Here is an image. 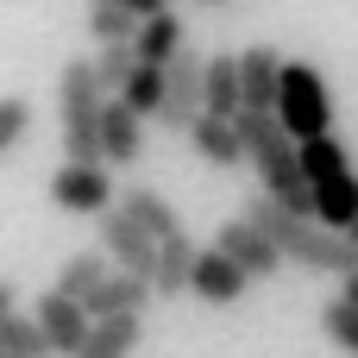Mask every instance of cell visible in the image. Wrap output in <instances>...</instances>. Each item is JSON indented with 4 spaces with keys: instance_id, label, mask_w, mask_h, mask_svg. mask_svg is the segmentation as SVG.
Returning <instances> with one entry per match:
<instances>
[{
    "instance_id": "obj_1",
    "label": "cell",
    "mask_w": 358,
    "mask_h": 358,
    "mask_svg": "<svg viewBox=\"0 0 358 358\" xmlns=\"http://www.w3.org/2000/svg\"><path fill=\"white\" fill-rule=\"evenodd\" d=\"M239 214H252V220L283 245L289 264L321 271V277H358V239L352 233H334V227H321L315 214H289V208L271 201V195H252Z\"/></svg>"
},
{
    "instance_id": "obj_2",
    "label": "cell",
    "mask_w": 358,
    "mask_h": 358,
    "mask_svg": "<svg viewBox=\"0 0 358 358\" xmlns=\"http://www.w3.org/2000/svg\"><path fill=\"white\" fill-rule=\"evenodd\" d=\"M239 132H245V157H252L258 182H264V195L283 201L289 214H315V189H308L296 132L277 113H239Z\"/></svg>"
},
{
    "instance_id": "obj_3",
    "label": "cell",
    "mask_w": 358,
    "mask_h": 358,
    "mask_svg": "<svg viewBox=\"0 0 358 358\" xmlns=\"http://www.w3.org/2000/svg\"><path fill=\"white\" fill-rule=\"evenodd\" d=\"M107 88L94 76V57H69L57 69V126H63V157L69 164H107L101 157V120H107Z\"/></svg>"
},
{
    "instance_id": "obj_4",
    "label": "cell",
    "mask_w": 358,
    "mask_h": 358,
    "mask_svg": "<svg viewBox=\"0 0 358 358\" xmlns=\"http://www.w3.org/2000/svg\"><path fill=\"white\" fill-rule=\"evenodd\" d=\"M302 170H308V189H315V220L334 227V233H352L358 227V170L346 157V145L334 132L308 138L302 145Z\"/></svg>"
},
{
    "instance_id": "obj_5",
    "label": "cell",
    "mask_w": 358,
    "mask_h": 358,
    "mask_svg": "<svg viewBox=\"0 0 358 358\" xmlns=\"http://www.w3.org/2000/svg\"><path fill=\"white\" fill-rule=\"evenodd\" d=\"M277 120L296 132V145H308V138H327V132H334V94H327V76H321L308 57H289V63H283Z\"/></svg>"
},
{
    "instance_id": "obj_6",
    "label": "cell",
    "mask_w": 358,
    "mask_h": 358,
    "mask_svg": "<svg viewBox=\"0 0 358 358\" xmlns=\"http://www.w3.org/2000/svg\"><path fill=\"white\" fill-rule=\"evenodd\" d=\"M201 82H208V57H195V44H189V50L164 69V113H157L164 132H182V138L195 132V120L208 113V88H201Z\"/></svg>"
},
{
    "instance_id": "obj_7",
    "label": "cell",
    "mask_w": 358,
    "mask_h": 358,
    "mask_svg": "<svg viewBox=\"0 0 358 358\" xmlns=\"http://www.w3.org/2000/svg\"><path fill=\"white\" fill-rule=\"evenodd\" d=\"M94 233H101V252H107L120 271H132V277H145V283L157 289V239H151L126 208H107V214L94 220Z\"/></svg>"
},
{
    "instance_id": "obj_8",
    "label": "cell",
    "mask_w": 358,
    "mask_h": 358,
    "mask_svg": "<svg viewBox=\"0 0 358 358\" xmlns=\"http://www.w3.org/2000/svg\"><path fill=\"white\" fill-rule=\"evenodd\" d=\"M214 245H220V252H227V258H233V264H239L252 283H264V277H277V271L289 264V258H283V245H277V239H271V233H264L252 214H233V220H220Z\"/></svg>"
},
{
    "instance_id": "obj_9",
    "label": "cell",
    "mask_w": 358,
    "mask_h": 358,
    "mask_svg": "<svg viewBox=\"0 0 358 358\" xmlns=\"http://www.w3.org/2000/svg\"><path fill=\"white\" fill-rule=\"evenodd\" d=\"M50 201H57L63 214H88V220H101L107 208H120L107 164H69V157H63V170L50 176Z\"/></svg>"
},
{
    "instance_id": "obj_10",
    "label": "cell",
    "mask_w": 358,
    "mask_h": 358,
    "mask_svg": "<svg viewBox=\"0 0 358 358\" xmlns=\"http://www.w3.org/2000/svg\"><path fill=\"white\" fill-rule=\"evenodd\" d=\"M31 315H38V327H44V340H50L57 358H76L88 346V334H94V315H88L76 296H63V289H44Z\"/></svg>"
},
{
    "instance_id": "obj_11",
    "label": "cell",
    "mask_w": 358,
    "mask_h": 358,
    "mask_svg": "<svg viewBox=\"0 0 358 358\" xmlns=\"http://www.w3.org/2000/svg\"><path fill=\"white\" fill-rule=\"evenodd\" d=\"M283 50L277 44H245L239 50V76H245V113H277L283 94Z\"/></svg>"
},
{
    "instance_id": "obj_12",
    "label": "cell",
    "mask_w": 358,
    "mask_h": 358,
    "mask_svg": "<svg viewBox=\"0 0 358 358\" xmlns=\"http://www.w3.org/2000/svg\"><path fill=\"white\" fill-rule=\"evenodd\" d=\"M252 289V277L220 252V245H201V258H195V283H189V296H201V302H214V308H233L239 296Z\"/></svg>"
},
{
    "instance_id": "obj_13",
    "label": "cell",
    "mask_w": 358,
    "mask_h": 358,
    "mask_svg": "<svg viewBox=\"0 0 358 358\" xmlns=\"http://www.w3.org/2000/svg\"><path fill=\"white\" fill-rule=\"evenodd\" d=\"M189 145H195V157L214 164V170H239V164H252V157H245V132H239V120H214V113H201L195 132H189Z\"/></svg>"
},
{
    "instance_id": "obj_14",
    "label": "cell",
    "mask_w": 358,
    "mask_h": 358,
    "mask_svg": "<svg viewBox=\"0 0 358 358\" xmlns=\"http://www.w3.org/2000/svg\"><path fill=\"white\" fill-rule=\"evenodd\" d=\"M208 113L214 120H239L245 113V76H239V50H214L208 57Z\"/></svg>"
},
{
    "instance_id": "obj_15",
    "label": "cell",
    "mask_w": 358,
    "mask_h": 358,
    "mask_svg": "<svg viewBox=\"0 0 358 358\" xmlns=\"http://www.w3.org/2000/svg\"><path fill=\"white\" fill-rule=\"evenodd\" d=\"M101 157H107V164H138V157H145V113H132L126 101H107Z\"/></svg>"
},
{
    "instance_id": "obj_16",
    "label": "cell",
    "mask_w": 358,
    "mask_h": 358,
    "mask_svg": "<svg viewBox=\"0 0 358 358\" xmlns=\"http://www.w3.org/2000/svg\"><path fill=\"white\" fill-rule=\"evenodd\" d=\"M151 296H157V289H151L145 277H132V271H113V277H107V283H101V289L82 302V308H88L94 321H113V315H145V302H151Z\"/></svg>"
},
{
    "instance_id": "obj_17",
    "label": "cell",
    "mask_w": 358,
    "mask_h": 358,
    "mask_svg": "<svg viewBox=\"0 0 358 358\" xmlns=\"http://www.w3.org/2000/svg\"><path fill=\"white\" fill-rule=\"evenodd\" d=\"M132 50H138V63H151V69H170V63L189 50V38H182V19H176V13H157V19H145V25H138V38H132Z\"/></svg>"
},
{
    "instance_id": "obj_18",
    "label": "cell",
    "mask_w": 358,
    "mask_h": 358,
    "mask_svg": "<svg viewBox=\"0 0 358 358\" xmlns=\"http://www.w3.org/2000/svg\"><path fill=\"white\" fill-rule=\"evenodd\" d=\"M120 208H126V214H132V220H138V227H145V233H151L157 245H164V239H182V214H176V208H170V201H164L157 189L132 182V189L120 195Z\"/></svg>"
},
{
    "instance_id": "obj_19",
    "label": "cell",
    "mask_w": 358,
    "mask_h": 358,
    "mask_svg": "<svg viewBox=\"0 0 358 358\" xmlns=\"http://www.w3.org/2000/svg\"><path fill=\"white\" fill-rule=\"evenodd\" d=\"M145 346V315H113V321H94L88 346L76 358H132Z\"/></svg>"
},
{
    "instance_id": "obj_20",
    "label": "cell",
    "mask_w": 358,
    "mask_h": 358,
    "mask_svg": "<svg viewBox=\"0 0 358 358\" xmlns=\"http://www.w3.org/2000/svg\"><path fill=\"white\" fill-rule=\"evenodd\" d=\"M195 258H201V245H195L189 233L157 245V296H164V302H170V296H189V283H195Z\"/></svg>"
},
{
    "instance_id": "obj_21",
    "label": "cell",
    "mask_w": 358,
    "mask_h": 358,
    "mask_svg": "<svg viewBox=\"0 0 358 358\" xmlns=\"http://www.w3.org/2000/svg\"><path fill=\"white\" fill-rule=\"evenodd\" d=\"M82 25H88V38H94V44H132L145 19H138V13H126L120 0H88Z\"/></svg>"
},
{
    "instance_id": "obj_22",
    "label": "cell",
    "mask_w": 358,
    "mask_h": 358,
    "mask_svg": "<svg viewBox=\"0 0 358 358\" xmlns=\"http://www.w3.org/2000/svg\"><path fill=\"white\" fill-rule=\"evenodd\" d=\"M107 277H113V271H107V258H101V252H76V258H63V271H57V283H50V289H63V296L88 302Z\"/></svg>"
},
{
    "instance_id": "obj_23",
    "label": "cell",
    "mask_w": 358,
    "mask_h": 358,
    "mask_svg": "<svg viewBox=\"0 0 358 358\" xmlns=\"http://www.w3.org/2000/svg\"><path fill=\"white\" fill-rule=\"evenodd\" d=\"M0 352H19V358H50V340H44L38 315H19V308H6V315H0Z\"/></svg>"
},
{
    "instance_id": "obj_24",
    "label": "cell",
    "mask_w": 358,
    "mask_h": 358,
    "mask_svg": "<svg viewBox=\"0 0 358 358\" xmlns=\"http://www.w3.org/2000/svg\"><path fill=\"white\" fill-rule=\"evenodd\" d=\"M132 69H138V50L132 44H94V76H101L107 94H126Z\"/></svg>"
},
{
    "instance_id": "obj_25",
    "label": "cell",
    "mask_w": 358,
    "mask_h": 358,
    "mask_svg": "<svg viewBox=\"0 0 358 358\" xmlns=\"http://www.w3.org/2000/svg\"><path fill=\"white\" fill-rule=\"evenodd\" d=\"M113 101H126L132 113H145V120H157V113H164V69H151V63H138V69H132V82H126V94H113Z\"/></svg>"
},
{
    "instance_id": "obj_26",
    "label": "cell",
    "mask_w": 358,
    "mask_h": 358,
    "mask_svg": "<svg viewBox=\"0 0 358 358\" xmlns=\"http://www.w3.org/2000/svg\"><path fill=\"white\" fill-rule=\"evenodd\" d=\"M321 334H327L340 352H352V358H358V308L346 302V296H334V302L321 308Z\"/></svg>"
},
{
    "instance_id": "obj_27",
    "label": "cell",
    "mask_w": 358,
    "mask_h": 358,
    "mask_svg": "<svg viewBox=\"0 0 358 358\" xmlns=\"http://www.w3.org/2000/svg\"><path fill=\"white\" fill-rule=\"evenodd\" d=\"M25 132H31V101L25 94H0V157L19 151Z\"/></svg>"
},
{
    "instance_id": "obj_28",
    "label": "cell",
    "mask_w": 358,
    "mask_h": 358,
    "mask_svg": "<svg viewBox=\"0 0 358 358\" xmlns=\"http://www.w3.org/2000/svg\"><path fill=\"white\" fill-rule=\"evenodd\" d=\"M126 13H138V19H157V13H170V0H120Z\"/></svg>"
},
{
    "instance_id": "obj_29",
    "label": "cell",
    "mask_w": 358,
    "mask_h": 358,
    "mask_svg": "<svg viewBox=\"0 0 358 358\" xmlns=\"http://www.w3.org/2000/svg\"><path fill=\"white\" fill-rule=\"evenodd\" d=\"M6 308H13V283H0V315H6Z\"/></svg>"
},
{
    "instance_id": "obj_30",
    "label": "cell",
    "mask_w": 358,
    "mask_h": 358,
    "mask_svg": "<svg viewBox=\"0 0 358 358\" xmlns=\"http://www.w3.org/2000/svg\"><path fill=\"white\" fill-rule=\"evenodd\" d=\"M346 302H352V308H358V277H346Z\"/></svg>"
},
{
    "instance_id": "obj_31",
    "label": "cell",
    "mask_w": 358,
    "mask_h": 358,
    "mask_svg": "<svg viewBox=\"0 0 358 358\" xmlns=\"http://www.w3.org/2000/svg\"><path fill=\"white\" fill-rule=\"evenodd\" d=\"M208 6H227V0H208Z\"/></svg>"
},
{
    "instance_id": "obj_32",
    "label": "cell",
    "mask_w": 358,
    "mask_h": 358,
    "mask_svg": "<svg viewBox=\"0 0 358 358\" xmlns=\"http://www.w3.org/2000/svg\"><path fill=\"white\" fill-rule=\"evenodd\" d=\"M0 358H19V352H0Z\"/></svg>"
},
{
    "instance_id": "obj_33",
    "label": "cell",
    "mask_w": 358,
    "mask_h": 358,
    "mask_svg": "<svg viewBox=\"0 0 358 358\" xmlns=\"http://www.w3.org/2000/svg\"><path fill=\"white\" fill-rule=\"evenodd\" d=\"M352 239H358V227H352Z\"/></svg>"
}]
</instances>
